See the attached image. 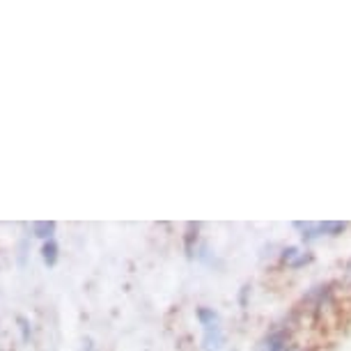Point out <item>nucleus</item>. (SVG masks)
<instances>
[{"label":"nucleus","mask_w":351,"mask_h":351,"mask_svg":"<svg viewBox=\"0 0 351 351\" xmlns=\"http://www.w3.org/2000/svg\"><path fill=\"white\" fill-rule=\"evenodd\" d=\"M197 319L202 324V349L204 351H221L225 344V333L221 326V317L216 310L200 308L197 310Z\"/></svg>","instance_id":"nucleus-1"},{"label":"nucleus","mask_w":351,"mask_h":351,"mask_svg":"<svg viewBox=\"0 0 351 351\" xmlns=\"http://www.w3.org/2000/svg\"><path fill=\"white\" fill-rule=\"evenodd\" d=\"M294 228L301 230L306 239H315V237H322V234H340V232L347 230V223H333V221H326V223H294Z\"/></svg>","instance_id":"nucleus-2"},{"label":"nucleus","mask_w":351,"mask_h":351,"mask_svg":"<svg viewBox=\"0 0 351 351\" xmlns=\"http://www.w3.org/2000/svg\"><path fill=\"white\" fill-rule=\"evenodd\" d=\"M287 347H289V333L282 328H276L264 335L262 340L255 344L253 351H287Z\"/></svg>","instance_id":"nucleus-3"},{"label":"nucleus","mask_w":351,"mask_h":351,"mask_svg":"<svg viewBox=\"0 0 351 351\" xmlns=\"http://www.w3.org/2000/svg\"><path fill=\"white\" fill-rule=\"evenodd\" d=\"M282 260L287 262L289 267L299 269V267H303V264H308L310 260H313V255H310V253H301L299 248H289V250H285Z\"/></svg>","instance_id":"nucleus-4"},{"label":"nucleus","mask_w":351,"mask_h":351,"mask_svg":"<svg viewBox=\"0 0 351 351\" xmlns=\"http://www.w3.org/2000/svg\"><path fill=\"white\" fill-rule=\"evenodd\" d=\"M58 253H60V248H58V243L49 239V241H44V246H42V260L44 264L49 269H53L58 264Z\"/></svg>","instance_id":"nucleus-5"},{"label":"nucleus","mask_w":351,"mask_h":351,"mask_svg":"<svg viewBox=\"0 0 351 351\" xmlns=\"http://www.w3.org/2000/svg\"><path fill=\"white\" fill-rule=\"evenodd\" d=\"M32 232H35V237H39V239L49 241L51 237H53V232H56V221H37V223H32Z\"/></svg>","instance_id":"nucleus-6"},{"label":"nucleus","mask_w":351,"mask_h":351,"mask_svg":"<svg viewBox=\"0 0 351 351\" xmlns=\"http://www.w3.org/2000/svg\"><path fill=\"white\" fill-rule=\"evenodd\" d=\"M16 324H19V328H21V337H23V342H30V324L25 317H16Z\"/></svg>","instance_id":"nucleus-7"},{"label":"nucleus","mask_w":351,"mask_h":351,"mask_svg":"<svg viewBox=\"0 0 351 351\" xmlns=\"http://www.w3.org/2000/svg\"><path fill=\"white\" fill-rule=\"evenodd\" d=\"M349 276H351V267H349Z\"/></svg>","instance_id":"nucleus-8"}]
</instances>
